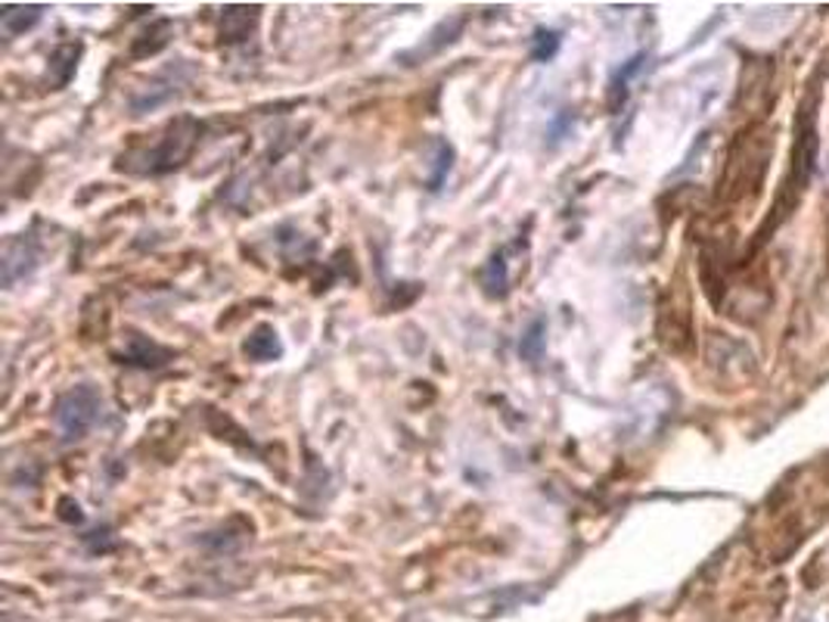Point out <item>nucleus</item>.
<instances>
[{
    "label": "nucleus",
    "mask_w": 829,
    "mask_h": 622,
    "mask_svg": "<svg viewBox=\"0 0 829 622\" xmlns=\"http://www.w3.org/2000/svg\"><path fill=\"white\" fill-rule=\"evenodd\" d=\"M243 352L253 358V362H277L280 355H283V343H280V336H277V330L271 324H258V327L249 333V340L243 343Z\"/></svg>",
    "instance_id": "nucleus-3"
},
{
    "label": "nucleus",
    "mask_w": 829,
    "mask_h": 622,
    "mask_svg": "<svg viewBox=\"0 0 829 622\" xmlns=\"http://www.w3.org/2000/svg\"><path fill=\"white\" fill-rule=\"evenodd\" d=\"M78 56H81V44H63V47H56L54 56H51V69H47L56 88H66V85L72 81Z\"/></svg>",
    "instance_id": "nucleus-6"
},
{
    "label": "nucleus",
    "mask_w": 829,
    "mask_h": 622,
    "mask_svg": "<svg viewBox=\"0 0 829 622\" xmlns=\"http://www.w3.org/2000/svg\"><path fill=\"white\" fill-rule=\"evenodd\" d=\"M59 508H63V513H59V517H63V520H69V523H81V520H85L81 508H78L75 501H69V498H63V501H59Z\"/></svg>",
    "instance_id": "nucleus-12"
},
{
    "label": "nucleus",
    "mask_w": 829,
    "mask_h": 622,
    "mask_svg": "<svg viewBox=\"0 0 829 622\" xmlns=\"http://www.w3.org/2000/svg\"><path fill=\"white\" fill-rule=\"evenodd\" d=\"M255 19H258L255 7H227L224 16H221V41H227V44L246 41L249 29L255 25Z\"/></svg>",
    "instance_id": "nucleus-4"
},
{
    "label": "nucleus",
    "mask_w": 829,
    "mask_h": 622,
    "mask_svg": "<svg viewBox=\"0 0 829 622\" xmlns=\"http://www.w3.org/2000/svg\"><path fill=\"white\" fill-rule=\"evenodd\" d=\"M559 44H562V37L553 29H538L535 37H531V59L535 63H550L553 56H557Z\"/></svg>",
    "instance_id": "nucleus-10"
},
{
    "label": "nucleus",
    "mask_w": 829,
    "mask_h": 622,
    "mask_svg": "<svg viewBox=\"0 0 829 622\" xmlns=\"http://www.w3.org/2000/svg\"><path fill=\"white\" fill-rule=\"evenodd\" d=\"M41 16H44V7H41V3H32V7H3L0 25H3L7 35H22L25 29L37 25Z\"/></svg>",
    "instance_id": "nucleus-7"
},
{
    "label": "nucleus",
    "mask_w": 829,
    "mask_h": 622,
    "mask_svg": "<svg viewBox=\"0 0 829 622\" xmlns=\"http://www.w3.org/2000/svg\"><path fill=\"white\" fill-rule=\"evenodd\" d=\"M544 348H547V321L535 318L523 333V340H519V355L525 362H541Z\"/></svg>",
    "instance_id": "nucleus-8"
},
{
    "label": "nucleus",
    "mask_w": 829,
    "mask_h": 622,
    "mask_svg": "<svg viewBox=\"0 0 829 622\" xmlns=\"http://www.w3.org/2000/svg\"><path fill=\"white\" fill-rule=\"evenodd\" d=\"M103 411V399L93 386H75L69 389L59 402H56L54 423L59 430V436L66 442L81 440L93 430V423L100 421Z\"/></svg>",
    "instance_id": "nucleus-1"
},
{
    "label": "nucleus",
    "mask_w": 829,
    "mask_h": 622,
    "mask_svg": "<svg viewBox=\"0 0 829 622\" xmlns=\"http://www.w3.org/2000/svg\"><path fill=\"white\" fill-rule=\"evenodd\" d=\"M453 163V149L451 144H445V141H435V159H433V175H429V190H441V184L448 178V171H451Z\"/></svg>",
    "instance_id": "nucleus-11"
},
{
    "label": "nucleus",
    "mask_w": 829,
    "mask_h": 622,
    "mask_svg": "<svg viewBox=\"0 0 829 622\" xmlns=\"http://www.w3.org/2000/svg\"><path fill=\"white\" fill-rule=\"evenodd\" d=\"M482 287H485L488 296H506V287H509V277H506V262L504 256H494L485 265L482 271Z\"/></svg>",
    "instance_id": "nucleus-9"
},
{
    "label": "nucleus",
    "mask_w": 829,
    "mask_h": 622,
    "mask_svg": "<svg viewBox=\"0 0 829 622\" xmlns=\"http://www.w3.org/2000/svg\"><path fill=\"white\" fill-rule=\"evenodd\" d=\"M171 352L156 343H149L146 336H131V348L125 352L122 365H137V367H163L168 365Z\"/></svg>",
    "instance_id": "nucleus-5"
},
{
    "label": "nucleus",
    "mask_w": 829,
    "mask_h": 622,
    "mask_svg": "<svg viewBox=\"0 0 829 622\" xmlns=\"http://www.w3.org/2000/svg\"><path fill=\"white\" fill-rule=\"evenodd\" d=\"M199 137V125L197 119H178L168 134H165L163 141H159V147H153L144 156V171L146 175H163V171H171V168H178V165L190 156V149L197 144Z\"/></svg>",
    "instance_id": "nucleus-2"
}]
</instances>
